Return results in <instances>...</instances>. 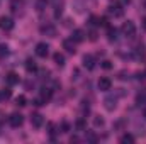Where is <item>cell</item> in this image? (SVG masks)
Returning a JSON list of instances; mask_svg holds the SVG:
<instances>
[{"mask_svg":"<svg viewBox=\"0 0 146 144\" xmlns=\"http://www.w3.org/2000/svg\"><path fill=\"white\" fill-rule=\"evenodd\" d=\"M109 14L114 15V17H122L124 9H122V5L119 2H112V3H109Z\"/></svg>","mask_w":146,"mask_h":144,"instance_id":"1","label":"cell"},{"mask_svg":"<svg viewBox=\"0 0 146 144\" xmlns=\"http://www.w3.org/2000/svg\"><path fill=\"white\" fill-rule=\"evenodd\" d=\"M22 122H24V117H22L21 114L14 112V114H10V115H9V124H10L12 127H21V126H22Z\"/></svg>","mask_w":146,"mask_h":144,"instance_id":"2","label":"cell"},{"mask_svg":"<svg viewBox=\"0 0 146 144\" xmlns=\"http://www.w3.org/2000/svg\"><path fill=\"white\" fill-rule=\"evenodd\" d=\"M122 32H124V36H127V37L134 36V34H136V26H134V22H131V20L124 22V24H122Z\"/></svg>","mask_w":146,"mask_h":144,"instance_id":"3","label":"cell"},{"mask_svg":"<svg viewBox=\"0 0 146 144\" xmlns=\"http://www.w3.org/2000/svg\"><path fill=\"white\" fill-rule=\"evenodd\" d=\"M97 87H99V90H100V92H109L110 88H112V80L107 78V76H102V78L99 80Z\"/></svg>","mask_w":146,"mask_h":144,"instance_id":"4","label":"cell"},{"mask_svg":"<svg viewBox=\"0 0 146 144\" xmlns=\"http://www.w3.org/2000/svg\"><path fill=\"white\" fill-rule=\"evenodd\" d=\"M48 53H49V46L46 42H37L36 44V54L37 56L39 58H46Z\"/></svg>","mask_w":146,"mask_h":144,"instance_id":"5","label":"cell"},{"mask_svg":"<svg viewBox=\"0 0 146 144\" xmlns=\"http://www.w3.org/2000/svg\"><path fill=\"white\" fill-rule=\"evenodd\" d=\"M41 34L49 36V37H54L56 36V27H54L53 24H44V26H41Z\"/></svg>","mask_w":146,"mask_h":144,"instance_id":"6","label":"cell"},{"mask_svg":"<svg viewBox=\"0 0 146 144\" xmlns=\"http://www.w3.org/2000/svg\"><path fill=\"white\" fill-rule=\"evenodd\" d=\"M104 107L107 108L109 112H112L114 108L117 107V98H115L114 95H110V97H107V98L104 100Z\"/></svg>","mask_w":146,"mask_h":144,"instance_id":"7","label":"cell"},{"mask_svg":"<svg viewBox=\"0 0 146 144\" xmlns=\"http://www.w3.org/2000/svg\"><path fill=\"white\" fill-rule=\"evenodd\" d=\"M75 44H76V42L73 41L72 37H70V39H65V41H63V48H65V49H66V53H70V54H75V51H76Z\"/></svg>","mask_w":146,"mask_h":144,"instance_id":"8","label":"cell"},{"mask_svg":"<svg viewBox=\"0 0 146 144\" xmlns=\"http://www.w3.org/2000/svg\"><path fill=\"white\" fill-rule=\"evenodd\" d=\"M5 81H7V85H10V87H14V85H17L19 83V75L14 71L7 73V76H5Z\"/></svg>","mask_w":146,"mask_h":144,"instance_id":"9","label":"cell"},{"mask_svg":"<svg viewBox=\"0 0 146 144\" xmlns=\"http://www.w3.org/2000/svg\"><path fill=\"white\" fill-rule=\"evenodd\" d=\"M83 66H85L87 70H94V68H95V59H94V56L85 54V56H83Z\"/></svg>","mask_w":146,"mask_h":144,"instance_id":"10","label":"cell"},{"mask_svg":"<svg viewBox=\"0 0 146 144\" xmlns=\"http://www.w3.org/2000/svg\"><path fill=\"white\" fill-rule=\"evenodd\" d=\"M0 27L5 29V31H10V29L14 27V20H12L10 17H2V19H0Z\"/></svg>","mask_w":146,"mask_h":144,"instance_id":"11","label":"cell"},{"mask_svg":"<svg viewBox=\"0 0 146 144\" xmlns=\"http://www.w3.org/2000/svg\"><path fill=\"white\" fill-rule=\"evenodd\" d=\"M42 122H44V119H42L41 114H33V115H31V124H33L34 127H41Z\"/></svg>","mask_w":146,"mask_h":144,"instance_id":"12","label":"cell"},{"mask_svg":"<svg viewBox=\"0 0 146 144\" xmlns=\"http://www.w3.org/2000/svg\"><path fill=\"white\" fill-rule=\"evenodd\" d=\"M72 39L75 41V42H82L83 39H85V32L82 31V29H75L72 32Z\"/></svg>","mask_w":146,"mask_h":144,"instance_id":"13","label":"cell"},{"mask_svg":"<svg viewBox=\"0 0 146 144\" xmlns=\"http://www.w3.org/2000/svg\"><path fill=\"white\" fill-rule=\"evenodd\" d=\"M26 70H27L29 73L37 70V65H36V61H34L33 58H27V59H26Z\"/></svg>","mask_w":146,"mask_h":144,"instance_id":"14","label":"cell"},{"mask_svg":"<svg viewBox=\"0 0 146 144\" xmlns=\"http://www.w3.org/2000/svg\"><path fill=\"white\" fill-rule=\"evenodd\" d=\"M61 12H63V2L61 0H56V3H54V17L58 19L61 15Z\"/></svg>","mask_w":146,"mask_h":144,"instance_id":"15","label":"cell"},{"mask_svg":"<svg viewBox=\"0 0 146 144\" xmlns=\"http://www.w3.org/2000/svg\"><path fill=\"white\" fill-rule=\"evenodd\" d=\"M53 59H54V63H56V65H58L60 68H61V66L65 65V56H63V54H60V53H56V54L53 56Z\"/></svg>","mask_w":146,"mask_h":144,"instance_id":"16","label":"cell"},{"mask_svg":"<svg viewBox=\"0 0 146 144\" xmlns=\"http://www.w3.org/2000/svg\"><path fill=\"white\" fill-rule=\"evenodd\" d=\"M41 98L44 100V104L51 98V90L49 88H42V92H41Z\"/></svg>","mask_w":146,"mask_h":144,"instance_id":"17","label":"cell"},{"mask_svg":"<svg viewBox=\"0 0 146 144\" xmlns=\"http://www.w3.org/2000/svg\"><path fill=\"white\" fill-rule=\"evenodd\" d=\"M46 5H48V0H36V9H37V12H42V10L46 9Z\"/></svg>","mask_w":146,"mask_h":144,"instance_id":"18","label":"cell"},{"mask_svg":"<svg viewBox=\"0 0 146 144\" xmlns=\"http://www.w3.org/2000/svg\"><path fill=\"white\" fill-rule=\"evenodd\" d=\"M107 37H109V41H115V39H117V29L109 27V31H107Z\"/></svg>","mask_w":146,"mask_h":144,"instance_id":"19","label":"cell"},{"mask_svg":"<svg viewBox=\"0 0 146 144\" xmlns=\"http://www.w3.org/2000/svg\"><path fill=\"white\" fill-rule=\"evenodd\" d=\"M15 104H17L19 107H24V105H27V98H26L24 95H19V97L15 98Z\"/></svg>","mask_w":146,"mask_h":144,"instance_id":"20","label":"cell"},{"mask_svg":"<svg viewBox=\"0 0 146 144\" xmlns=\"http://www.w3.org/2000/svg\"><path fill=\"white\" fill-rule=\"evenodd\" d=\"M121 143H122V144H127V143H134V136H131V134H124V136L121 137Z\"/></svg>","mask_w":146,"mask_h":144,"instance_id":"21","label":"cell"},{"mask_svg":"<svg viewBox=\"0 0 146 144\" xmlns=\"http://www.w3.org/2000/svg\"><path fill=\"white\" fill-rule=\"evenodd\" d=\"M85 126H87V124H85V120H83V119H78V120L75 122L76 131H85Z\"/></svg>","mask_w":146,"mask_h":144,"instance_id":"22","label":"cell"},{"mask_svg":"<svg viewBox=\"0 0 146 144\" xmlns=\"http://www.w3.org/2000/svg\"><path fill=\"white\" fill-rule=\"evenodd\" d=\"M94 126H95V127H102V126H104V119L99 117V115H95V117H94Z\"/></svg>","mask_w":146,"mask_h":144,"instance_id":"23","label":"cell"},{"mask_svg":"<svg viewBox=\"0 0 146 144\" xmlns=\"http://www.w3.org/2000/svg\"><path fill=\"white\" fill-rule=\"evenodd\" d=\"M136 102H138V104H146V90L141 92V93L136 97Z\"/></svg>","mask_w":146,"mask_h":144,"instance_id":"24","label":"cell"},{"mask_svg":"<svg viewBox=\"0 0 146 144\" xmlns=\"http://www.w3.org/2000/svg\"><path fill=\"white\" fill-rule=\"evenodd\" d=\"M9 54V48L5 46V44H0V58H3V56H7Z\"/></svg>","mask_w":146,"mask_h":144,"instance_id":"25","label":"cell"},{"mask_svg":"<svg viewBox=\"0 0 146 144\" xmlns=\"http://www.w3.org/2000/svg\"><path fill=\"white\" fill-rule=\"evenodd\" d=\"M87 141H90V143H97V136H95L94 132H87Z\"/></svg>","mask_w":146,"mask_h":144,"instance_id":"26","label":"cell"},{"mask_svg":"<svg viewBox=\"0 0 146 144\" xmlns=\"http://www.w3.org/2000/svg\"><path fill=\"white\" fill-rule=\"evenodd\" d=\"M0 93H2V98H5V100H7V98H10V95H12V93H10V90H3V92H0Z\"/></svg>","mask_w":146,"mask_h":144,"instance_id":"27","label":"cell"},{"mask_svg":"<svg viewBox=\"0 0 146 144\" xmlns=\"http://www.w3.org/2000/svg\"><path fill=\"white\" fill-rule=\"evenodd\" d=\"M102 68H104V70H110V68H112L110 61H107V59H106V61H102Z\"/></svg>","mask_w":146,"mask_h":144,"instance_id":"28","label":"cell"},{"mask_svg":"<svg viewBox=\"0 0 146 144\" xmlns=\"http://www.w3.org/2000/svg\"><path fill=\"white\" fill-rule=\"evenodd\" d=\"M61 129H63L61 132H68V131H70V124H68V122H63V124H61Z\"/></svg>","mask_w":146,"mask_h":144,"instance_id":"29","label":"cell"},{"mask_svg":"<svg viewBox=\"0 0 146 144\" xmlns=\"http://www.w3.org/2000/svg\"><path fill=\"white\" fill-rule=\"evenodd\" d=\"M70 141H72V143H78V137H76V136H73V137L70 139Z\"/></svg>","mask_w":146,"mask_h":144,"instance_id":"30","label":"cell"},{"mask_svg":"<svg viewBox=\"0 0 146 144\" xmlns=\"http://www.w3.org/2000/svg\"><path fill=\"white\" fill-rule=\"evenodd\" d=\"M143 115H145V117H146V110H145V112H143Z\"/></svg>","mask_w":146,"mask_h":144,"instance_id":"31","label":"cell"},{"mask_svg":"<svg viewBox=\"0 0 146 144\" xmlns=\"http://www.w3.org/2000/svg\"><path fill=\"white\" fill-rule=\"evenodd\" d=\"M145 27H146V19H145Z\"/></svg>","mask_w":146,"mask_h":144,"instance_id":"32","label":"cell"},{"mask_svg":"<svg viewBox=\"0 0 146 144\" xmlns=\"http://www.w3.org/2000/svg\"><path fill=\"white\" fill-rule=\"evenodd\" d=\"M124 2H127V3H129V0H124Z\"/></svg>","mask_w":146,"mask_h":144,"instance_id":"33","label":"cell"},{"mask_svg":"<svg viewBox=\"0 0 146 144\" xmlns=\"http://www.w3.org/2000/svg\"><path fill=\"white\" fill-rule=\"evenodd\" d=\"M0 100H2V93H0Z\"/></svg>","mask_w":146,"mask_h":144,"instance_id":"34","label":"cell"}]
</instances>
